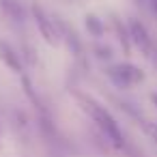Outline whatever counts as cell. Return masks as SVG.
<instances>
[{"label":"cell","instance_id":"4","mask_svg":"<svg viewBox=\"0 0 157 157\" xmlns=\"http://www.w3.org/2000/svg\"><path fill=\"white\" fill-rule=\"evenodd\" d=\"M127 35H129V43H133L140 52H144L146 56L153 54V41H151V37H148L146 26H144L140 20L131 17V20L127 22Z\"/></svg>","mask_w":157,"mask_h":157},{"label":"cell","instance_id":"2","mask_svg":"<svg viewBox=\"0 0 157 157\" xmlns=\"http://www.w3.org/2000/svg\"><path fill=\"white\" fill-rule=\"evenodd\" d=\"M105 73H108V78H110L116 86H121V88L136 86V84H140V82L144 80V71H142L140 67L131 65V63H118V65H112V67H108Z\"/></svg>","mask_w":157,"mask_h":157},{"label":"cell","instance_id":"13","mask_svg":"<svg viewBox=\"0 0 157 157\" xmlns=\"http://www.w3.org/2000/svg\"><path fill=\"white\" fill-rule=\"evenodd\" d=\"M138 2H142V0H138Z\"/></svg>","mask_w":157,"mask_h":157},{"label":"cell","instance_id":"10","mask_svg":"<svg viewBox=\"0 0 157 157\" xmlns=\"http://www.w3.org/2000/svg\"><path fill=\"white\" fill-rule=\"evenodd\" d=\"M95 52H97L99 58H110V56H112V54H110V48H97Z\"/></svg>","mask_w":157,"mask_h":157},{"label":"cell","instance_id":"3","mask_svg":"<svg viewBox=\"0 0 157 157\" xmlns=\"http://www.w3.org/2000/svg\"><path fill=\"white\" fill-rule=\"evenodd\" d=\"M33 17H35V22H37V28H39V33H41V37L45 39V43H50V45H58L60 43V33H58V26H56V20H52L50 15H48V11L41 7V5H33Z\"/></svg>","mask_w":157,"mask_h":157},{"label":"cell","instance_id":"8","mask_svg":"<svg viewBox=\"0 0 157 157\" xmlns=\"http://www.w3.org/2000/svg\"><path fill=\"white\" fill-rule=\"evenodd\" d=\"M86 30H88L93 37H103L105 26H103V22H101L97 15H86Z\"/></svg>","mask_w":157,"mask_h":157},{"label":"cell","instance_id":"6","mask_svg":"<svg viewBox=\"0 0 157 157\" xmlns=\"http://www.w3.org/2000/svg\"><path fill=\"white\" fill-rule=\"evenodd\" d=\"M0 9H2V13L11 22H15V24H22L24 22L26 11H24V5L20 2V0H0Z\"/></svg>","mask_w":157,"mask_h":157},{"label":"cell","instance_id":"7","mask_svg":"<svg viewBox=\"0 0 157 157\" xmlns=\"http://www.w3.org/2000/svg\"><path fill=\"white\" fill-rule=\"evenodd\" d=\"M112 26H114V33H116V37H118V41H121V45L125 48V52H129V35H127V28H125V24L116 17V15H112Z\"/></svg>","mask_w":157,"mask_h":157},{"label":"cell","instance_id":"1","mask_svg":"<svg viewBox=\"0 0 157 157\" xmlns=\"http://www.w3.org/2000/svg\"><path fill=\"white\" fill-rule=\"evenodd\" d=\"M78 101L82 105V110L93 118V123L99 127V131L108 138V142L116 148H125V138H123V131L116 123V118L108 112V108H103L99 101H95L93 97L88 95H78Z\"/></svg>","mask_w":157,"mask_h":157},{"label":"cell","instance_id":"9","mask_svg":"<svg viewBox=\"0 0 157 157\" xmlns=\"http://www.w3.org/2000/svg\"><path fill=\"white\" fill-rule=\"evenodd\" d=\"M144 131L151 136V140L157 144V123H144Z\"/></svg>","mask_w":157,"mask_h":157},{"label":"cell","instance_id":"12","mask_svg":"<svg viewBox=\"0 0 157 157\" xmlns=\"http://www.w3.org/2000/svg\"><path fill=\"white\" fill-rule=\"evenodd\" d=\"M151 99H153V103H155V108H157V93H153V97H151Z\"/></svg>","mask_w":157,"mask_h":157},{"label":"cell","instance_id":"11","mask_svg":"<svg viewBox=\"0 0 157 157\" xmlns=\"http://www.w3.org/2000/svg\"><path fill=\"white\" fill-rule=\"evenodd\" d=\"M151 9H153V13L157 15V0H151Z\"/></svg>","mask_w":157,"mask_h":157},{"label":"cell","instance_id":"5","mask_svg":"<svg viewBox=\"0 0 157 157\" xmlns=\"http://www.w3.org/2000/svg\"><path fill=\"white\" fill-rule=\"evenodd\" d=\"M0 63H5V67H9L13 73H20L22 75V71H24V65H22L20 54L5 39H0Z\"/></svg>","mask_w":157,"mask_h":157}]
</instances>
